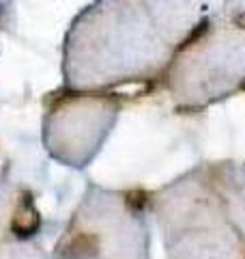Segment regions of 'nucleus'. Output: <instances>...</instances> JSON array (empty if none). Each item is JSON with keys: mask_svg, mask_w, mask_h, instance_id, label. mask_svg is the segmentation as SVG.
<instances>
[{"mask_svg": "<svg viewBox=\"0 0 245 259\" xmlns=\"http://www.w3.org/2000/svg\"><path fill=\"white\" fill-rule=\"evenodd\" d=\"M41 225V216L37 212L35 203H32L30 194H26V197H22L18 209H15L13 214V221H11V231L15 233V236H32Z\"/></svg>", "mask_w": 245, "mask_h": 259, "instance_id": "obj_1", "label": "nucleus"}, {"mask_svg": "<svg viewBox=\"0 0 245 259\" xmlns=\"http://www.w3.org/2000/svg\"><path fill=\"white\" fill-rule=\"evenodd\" d=\"M239 89H241V91H245V78H243L241 82H239Z\"/></svg>", "mask_w": 245, "mask_h": 259, "instance_id": "obj_6", "label": "nucleus"}, {"mask_svg": "<svg viewBox=\"0 0 245 259\" xmlns=\"http://www.w3.org/2000/svg\"><path fill=\"white\" fill-rule=\"evenodd\" d=\"M232 24L239 30H245V11H239L236 15H232Z\"/></svg>", "mask_w": 245, "mask_h": 259, "instance_id": "obj_5", "label": "nucleus"}, {"mask_svg": "<svg viewBox=\"0 0 245 259\" xmlns=\"http://www.w3.org/2000/svg\"><path fill=\"white\" fill-rule=\"evenodd\" d=\"M97 253V238L91 233H78L76 238L69 240L67 244V255L73 259H86Z\"/></svg>", "mask_w": 245, "mask_h": 259, "instance_id": "obj_2", "label": "nucleus"}, {"mask_svg": "<svg viewBox=\"0 0 245 259\" xmlns=\"http://www.w3.org/2000/svg\"><path fill=\"white\" fill-rule=\"evenodd\" d=\"M146 201H149V194L144 190H132L127 194V205L132 209H142L146 205Z\"/></svg>", "mask_w": 245, "mask_h": 259, "instance_id": "obj_4", "label": "nucleus"}, {"mask_svg": "<svg viewBox=\"0 0 245 259\" xmlns=\"http://www.w3.org/2000/svg\"><path fill=\"white\" fill-rule=\"evenodd\" d=\"M209 30H211V22H209V20H200V22L190 30V35H187L183 41H181V46H178V52L187 50V48H192V46H196V44H200L202 39L209 35Z\"/></svg>", "mask_w": 245, "mask_h": 259, "instance_id": "obj_3", "label": "nucleus"}]
</instances>
